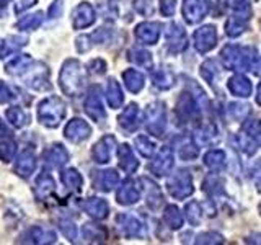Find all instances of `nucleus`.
Listing matches in <instances>:
<instances>
[{"label": "nucleus", "instance_id": "39448f33", "mask_svg": "<svg viewBox=\"0 0 261 245\" xmlns=\"http://www.w3.org/2000/svg\"><path fill=\"white\" fill-rule=\"evenodd\" d=\"M145 128L152 136H162L163 131L167 126V111H165V105L162 102H155L152 103L149 108L145 110Z\"/></svg>", "mask_w": 261, "mask_h": 245}, {"label": "nucleus", "instance_id": "7ed1b4c3", "mask_svg": "<svg viewBox=\"0 0 261 245\" xmlns=\"http://www.w3.org/2000/svg\"><path fill=\"white\" fill-rule=\"evenodd\" d=\"M65 116V103L59 96H49L38 106V119L47 128H57Z\"/></svg>", "mask_w": 261, "mask_h": 245}, {"label": "nucleus", "instance_id": "412c9836", "mask_svg": "<svg viewBox=\"0 0 261 245\" xmlns=\"http://www.w3.org/2000/svg\"><path fill=\"white\" fill-rule=\"evenodd\" d=\"M57 239V235L51 231V229H44V227H31L27 232L23 234V242H30V243H54Z\"/></svg>", "mask_w": 261, "mask_h": 245}, {"label": "nucleus", "instance_id": "a878e982", "mask_svg": "<svg viewBox=\"0 0 261 245\" xmlns=\"http://www.w3.org/2000/svg\"><path fill=\"white\" fill-rule=\"evenodd\" d=\"M35 62L31 56L28 54H21V56H16L13 59L5 65V70L7 74H10V76H23L24 72L30 69V65Z\"/></svg>", "mask_w": 261, "mask_h": 245}, {"label": "nucleus", "instance_id": "052dcab7", "mask_svg": "<svg viewBox=\"0 0 261 245\" xmlns=\"http://www.w3.org/2000/svg\"><path fill=\"white\" fill-rule=\"evenodd\" d=\"M0 136L2 137H7V136H10V131H8V126L5 125V122L0 119Z\"/></svg>", "mask_w": 261, "mask_h": 245}, {"label": "nucleus", "instance_id": "b1692460", "mask_svg": "<svg viewBox=\"0 0 261 245\" xmlns=\"http://www.w3.org/2000/svg\"><path fill=\"white\" fill-rule=\"evenodd\" d=\"M118 157H119V165H121V168L124 170V172H127V174H134V172L139 168V160L136 159L133 149H130L127 144L119 145Z\"/></svg>", "mask_w": 261, "mask_h": 245}, {"label": "nucleus", "instance_id": "c03bdc74", "mask_svg": "<svg viewBox=\"0 0 261 245\" xmlns=\"http://www.w3.org/2000/svg\"><path fill=\"white\" fill-rule=\"evenodd\" d=\"M186 217L188 220L193 224V226H198L201 223V219H202V211H201V206H199V203H196V201H191L190 204H186Z\"/></svg>", "mask_w": 261, "mask_h": 245}, {"label": "nucleus", "instance_id": "a211bd4d", "mask_svg": "<svg viewBox=\"0 0 261 245\" xmlns=\"http://www.w3.org/2000/svg\"><path fill=\"white\" fill-rule=\"evenodd\" d=\"M167 41H168V49L171 53H179L186 47V35L185 30L179 27L178 23H170L167 28Z\"/></svg>", "mask_w": 261, "mask_h": 245}, {"label": "nucleus", "instance_id": "680f3d73", "mask_svg": "<svg viewBox=\"0 0 261 245\" xmlns=\"http://www.w3.org/2000/svg\"><path fill=\"white\" fill-rule=\"evenodd\" d=\"M256 102H258V105H261V84H259V87H258V96H256Z\"/></svg>", "mask_w": 261, "mask_h": 245}, {"label": "nucleus", "instance_id": "37998d69", "mask_svg": "<svg viewBox=\"0 0 261 245\" xmlns=\"http://www.w3.org/2000/svg\"><path fill=\"white\" fill-rule=\"evenodd\" d=\"M136 147H137V151L144 155V157H152L153 152H155V144L147 136L136 137Z\"/></svg>", "mask_w": 261, "mask_h": 245}, {"label": "nucleus", "instance_id": "aec40b11", "mask_svg": "<svg viewBox=\"0 0 261 245\" xmlns=\"http://www.w3.org/2000/svg\"><path fill=\"white\" fill-rule=\"evenodd\" d=\"M136 36L144 44H155L159 41V36H160V23L144 21L141 24H137Z\"/></svg>", "mask_w": 261, "mask_h": 245}, {"label": "nucleus", "instance_id": "e433bc0d", "mask_svg": "<svg viewBox=\"0 0 261 245\" xmlns=\"http://www.w3.org/2000/svg\"><path fill=\"white\" fill-rule=\"evenodd\" d=\"M152 80H153V85L159 87L160 90H167L171 85L175 84V77L173 74L167 69H157L152 74Z\"/></svg>", "mask_w": 261, "mask_h": 245}, {"label": "nucleus", "instance_id": "2eb2a0df", "mask_svg": "<svg viewBox=\"0 0 261 245\" xmlns=\"http://www.w3.org/2000/svg\"><path fill=\"white\" fill-rule=\"evenodd\" d=\"M116 145V139L111 134L103 136L93 147V159L96 163H108L111 159V154Z\"/></svg>", "mask_w": 261, "mask_h": 245}, {"label": "nucleus", "instance_id": "6ab92c4d", "mask_svg": "<svg viewBox=\"0 0 261 245\" xmlns=\"http://www.w3.org/2000/svg\"><path fill=\"white\" fill-rule=\"evenodd\" d=\"M43 159H44V163H46L47 167L59 168V167L64 165V163H67V160H69V152L65 151L64 145L54 144V145L49 147V149L44 151Z\"/></svg>", "mask_w": 261, "mask_h": 245}, {"label": "nucleus", "instance_id": "5fc2aeb1", "mask_svg": "<svg viewBox=\"0 0 261 245\" xmlns=\"http://www.w3.org/2000/svg\"><path fill=\"white\" fill-rule=\"evenodd\" d=\"M217 242H222V235L214 234V232L201 234L198 235V239H196V243H217Z\"/></svg>", "mask_w": 261, "mask_h": 245}, {"label": "nucleus", "instance_id": "de8ad7c7", "mask_svg": "<svg viewBox=\"0 0 261 245\" xmlns=\"http://www.w3.org/2000/svg\"><path fill=\"white\" fill-rule=\"evenodd\" d=\"M227 5L235 12V15L247 16V18H250V16H248V13H250L248 0H227Z\"/></svg>", "mask_w": 261, "mask_h": 245}, {"label": "nucleus", "instance_id": "473e14b6", "mask_svg": "<svg viewBox=\"0 0 261 245\" xmlns=\"http://www.w3.org/2000/svg\"><path fill=\"white\" fill-rule=\"evenodd\" d=\"M142 182L147 185L145 186V190H147V204L152 208V209H159L162 206V203H163V196H162V191H160V188L152 183L149 178H142Z\"/></svg>", "mask_w": 261, "mask_h": 245}, {"label": "nucleus", "instance_id": "20e7f679", "mask_svg": "<svg viewBox=\"0 0 261 245\" xmlns=\"http://www.w3.org/2000/svg\"><path fill=\"white\" fill-rule=\"evenodd\" d=\"M237 145L247 155H253L261 144V121L250 119L243 125L242 131L237 134Z\"/></svg>", "mask_w": 261, "mask_h": 245}, {"label": "nucleus", "instance_id": "1a4fd4ad", "mask_svg": "<svg viewBox=\"0 0 261 245\" xmlns=\"http://www.w3.org/2000/svg\"><path fill=\"white\" fill-rule=\"evenodd\" d=\"M95 10L93 7L87 4V2H82L75 7V10L72 12V24L75 30H84L87 27H92L95 23Z\"/></svg>", "mask_w": 261, "mask_h": 245}, {"label": "nucleus", "instance_id": "ddd939ff", "mask_svg": "<svg viewBox=\"0 0 261 245\" xmlns=\"http://www.w3.org/2000/svg\"><path fill=\"white\" fill-rule=\"evenodd\" d=\"M171 167H173V152L170 147H162L150 163V172L157 177H163L171 170Z\"/></svg>", "mask_w": 261, "mask_h": 245}, {"label": "nucleus", "instance_id": "79ce46f5", "mask_svg": "<svg viewBox=\"0 0 261 245\" xmlns=\"http://www.w3.org/2000/svg\"><path fill=\"white\" fill-rule=\"evenodd\" d=\"M16 154V144L12 139H4L0 141V160L10 162Z\"/></svg>", "mask_w": 261, "mask_h": 245}, {"label": "nucleus", "instance_id": "a18cd8bd", "mask_svg": "<svg viewBox=\"0 0 261 245\" xmlns=\"http://www.w3.org/2000/svg\"><path fill=\"white\" fill-rule=\"evenodd\" d=\"M84 235H85V239L93 240V242H100L106 237L103 229H100V226H95V224H85L84 226Z\"/></svg>", "mask_w": 261, "mask_h": 245}, {"label": "nucleus", "instance_id": "393cba45", "mask_svg": "<svg viewBox=\"0 0 261 245\" xmlns=\"http://www.w3.org/2000/svg\"><path fill=\"white\" fill-rule=\"evenodd\" d=\"M54 180L49 174H41L36 178V185H35V194L39 201L47 200L49 196L54 193Z\"/></svg>", "mask_w": 261, "mask_h": 245}, {"label": "nucleus", "instance_id": "9d476101", "mask_svg": "<svg viewBox=\"0 0 261 245\" xmlns=\"http://www.w3.org/2000/svg\"><path fill=\"white\" fill-rule=\"evenodd\" d=\"M183 16L188 23H198L201 21L204 16L209 12V5L207 2H202V0H185L183 2Z\"/></svg>", "mask_w": 261, "mask_h": 245}, {"label": "nucleus", "instance_id": "dca6fc26", "mask_svg": "<svg viewBox=\"0 0 261 245\" xmlns=\"http://www.w3.org/2000/svg\"><path fill=\"white\" fill-rule=\"evenodd\" d=\"M36 168V157H35V152H33L31 147H27L23 149L21 154L18 155L15 163V172L23 178H28L33 172Z\"/></svg>", "mask_w": 261, "mask_h": 245}, {"label": "nucleus", "instance_id": "49530a36", "mask_svg": "<svg viewBox=\"0 0 261 245\" xmlns=\"http://www.w3.org/2000/svg\"><path fill=\"white\" fill-rule=\"evenodd\" d=\"M178 155L183 160H193V159L198 157V147H196L194 144H191L190 139H186V142L178 147Z\"/></svg>", "mask_w": 261, "mask_h": 245}, {"label": "nucleus", "instance_id": "2f4dec72", "mask_svg": "<svg viewBox=\"0 0 261 245\" xmlns=\"http://www.w3.org/2000/svg\"><path fill=\"white\" fill-rule=\"evenodd\" d=\"M27 44V38L24 36H8L4 43H0V57H7V56H12L13 53H16L21 46Z\"/></svg>", "mask_w": 261, "mask_h": 245}, {"label": "nucleus", "instance_id": "c756f323", "mask_svg": "<svg viewBox=\"0 0 261 245\" xmlns=\"http://www.w3.org/2000/svg\"><path fill=\"white\" fill-rule=\"evenodd\" d=\"M106 100L111 108H121V105L124 103V95L119 84L114 79L108 80V88H106Z\"/></svg>", "mask_w": 261, "mask_h": 245}, {"label": "nucleus", "instance_id": "f3484780", "mask_svg": "<svg viewBox=\"0 0 261 245\" xmlns=\"http://www.w3.org/2000/svg\"><path fill=\"white\" fill-rule=\"evenodd\" d=\"M116 224L126 237H141L144 234L142 223L133 214H119Z\"/></svg>", "mask_w": 261, "mask_h": 245}, {"label": "nucleus", "instance_id": "603ef678", "mask_svg": "<svg viewBox=\"0 0 261 245\" xmlns=\"http://www.w3.org/2000/svg\"><path fill=\"white\" fill-rule=\"evenodd\" d=\"M230 113L233 118H239V119H243L247 114L250 113V106L248 105H242V103H237V105H230Z\"/></svg>", "mask_w": 261, "mask_h": 245}, {"label": "nucleus", "instance_id": "864d4df0", "mask_svg": "<svg viewBox=\"0 0 261 245\" xmlns=\"http://www.w3.org/2000/svg\"><path fill=\"white\" fill-rule=\"evenodd\" d=\"M15 98L13 92H12V88L8 87L5 82L0 80V103H8V102H12Z\"/></svg>", "mask_w": 261, "mask_h": 245}, {"label": "nucleus", "instance_id": "7c9ffc66", "mask_svg": "<svg viewBox=\"0 0 261 245\" xmlns=\"http://www.w3.org/2000/svg\"><path fill=\"white\" fill-rule=\"evenodd\" d=\"M118 183H119L118 172L108 168V170L100 172V175H98V180H96V188H100L103 191H111Z\"/></svg>", "mask_w": 261, "mask_h": 245}, {"label": "nucleus", "instance_id": "4468645a", "mask_svg": "<svg viewBox=\"0 0 261 245\" xmlns=\"http://www.w3.org/2000/svg\"><path fill=\"white\" fill-rule=\"evenodd\" d=\"M176 113L179 114V118L185 121L196 119L199 116V108H198V102L191 93H181L176 105Z\"/></svg>", "mask_w": 261, "mask_h": 245}, {"label": "nucleus", "instance_id": "5701e85b", "mask_svg": "<svg viewBox=\"0 0 261 245\" xmlns=\"http://www.w3.org/2000/svg\"><path fill=\"white\" fill-rule=\"evenodd\" d=\"M119 126L122 129H126L127 133H133L139 128V108L136 103H130L126 106V110L119 114Z\"/></svg>", "mask_w": 261, "mask_h": 245}, {"label": "nucleus", "instance_id": "423d86ee", "mask_svg": "<svg viewBox=\"0 0 261 245\" xmlns=\"http://www.w3.org/2000/svg\"><path fill=\"white\" fill-rule=\"evenodd\" d=\"M167 188H168V193L173 196V198H176V200L188 198V196H190L194 191L191 175L188 174L186 170L176 172V174L168 180Z\"/></svg>", "mask_w": 261, "mask_h": 245}, {"label": "nucleus", "instance_id": "f03ea898", "mask_svg": "<svg viewBox=\"0 0 261 245\" xmlns=\"http://www.w3.org/2000/svg\"><path fill=\"white\" fill-rule=\"evenodd\" d=\"M220 56H222L224 65L227 69L250 70L253 59H255L258 54H255L248 47L237 46V44H227L222 51H220Z\"/></svg>", "mask_w": 261, "mask_h": 245}, {"label": "nucleus", "instance_id": "cd10ccee", "mask_svg": "<svg viewBox=\"0 0 261 245\" xmlns=\"http://www.w3.org/2000/svg\"><path fill=\"white\" fill-rule=\"evenodd\" d=\"M219 139V131L214 125H204L196 129L194 133V141H198L199 145H207L216 142Z\"/></svg>", "mask_w": 261, "mask_h": 245}, {"label": "nucleus", "instance_id": "3c124183", "mask_svg": "<svg viewBox=\"0 0 261 245\" xmlns=\"http://www.w3.org/2000/svg\"><path fill=\"white\" fill-rule=\"evenodd\" d=\"M134 8H136V12L141 13L142 16H150L155 12L152 0H134Z\"/></svg>", "mask_w": 261, "mask_h": 245}, {"label": "nucleus", "instance_id": "13d9d810", "mask_svg": "<svg viewBox=\"0 0 261 245\" xmlns=\"http://www.w3.org/2000/svg\"><path fill=\"white\" fill-rule=\"evenodd\" d=\"M61 13H62V0H56V2L49 7L47 15L51 16V18H57V16H61Z\"/></svg>", "mask_w": 261, "mask_h": 245}, {"label": "nucleus", "instance_id": "f704fd0d", "mask_svg": "<svg viewBox=\"0 0 261 245\" xmlns=\"http://www.w3.org/2000/svg\"><path fill=\"white\" fill-rule=\"evenodd\" d=\"M247 28V16L233 15L225 23V31L228 36H240Z\"/></svg>", "mask_w": 261, "mask_h": 245}, {"label": "nucleus", "instance_id": "c85d7f7f", "mask_svg": "<svg viewBox=\"0 0 261 245\" xmlns=\"http://www.w3.org/2000/svg\"><path fill=\"white\" fill-rule=\"evenodd\" d=\"M228 90L235 95V96H248L251 93V84L247 77L243 76H233L228 80Z\"/></svg>", "mask_w": 261, "mask_h": 245}, {"label": "nucleus", "instance_id": "4d7b16f0", "mask_svg": "<svg viewBox=\"0 0 261 245\" xmlns=\"http://www.w3.org/2000/svg\"><path fill=\"white\" fill-rule=\"evenodd\" d=\"M88 69L90 72H93V74H105L106 72V62L103 59H93L92 62L88 64Z\"/></svg>", "mask_w": 261, "mask_h": 245}, {"label": "nucleus", "instance_id": "bb28decb", "mask_svg": "<svg viewBox=\"0 0 261 245\" xmlns=\"http://www.w3.org/2000/svg\"><path fill=\"white\" fill-rule=\"evenodd\" d=\"M122 79H124L126 88L129 90L130 93H139L144 88L145 79H144L142 74L139 70H136V69L124 70V72H122Z\"/></svg>", "mask_w": 261, "mask_h": 245}, {"label": "nucleus", "instance_id": "0eeeda50", "mask_svg": "<svg viewBox=\"0 0 261 245\" xmlns=\"http://www.w3.org/2000/svg\"><path fill=\"white\" fill-rule=\"evenodd\" d=\"M85 113L88 114L93 121L100 122L106 118V113L103 108V102H101V90L98 85L90 87L87 100H85Z\"/></svg>", "mask_w": 261, "mask_h": 245}, {"label": "nucleus", "instance_id": "e2e57ef3", "mask_svg": "<svg viewBox=\"0 0 261 245\" xmlns=\"http://www.w3.org/2000/svg\"><path fill=\"white\" fill-rule=\"evenodd\" d=\"M259 211H261V204H259Z\"/></svg>", "mask_w": 261, "mask_h": 245}, {"label": "nucleus", "instance_id": "a19ab883", "mask_svg": "<svg viewBox=\"0 0 261 245\" xmlns=\"http://www.w3.org/2000/svg\"><path fill=\"white\" fill-rule=\"evenodd\" d=\"M43 12H36L33 15H27L23 16V18L16 23V28H18L20 31H30V30H36L41 23H43Z\"/></svg>", "mask_w": 261, "mask_h": 245}, {"label": "nucleus", "instance_id": "8fccbe9b", "mask_svg": "<svg viewBox=\"0 0 261 245\" xmlns=\"http://www.w3.org/2000/svg\"><path fill=\"white\" fill-rule=\"evenodd\" d=\"M220 70H219V67L216 65V62L214 61H207V62H204L202 64V67H201V76L206 79L209 84H214V79H216V76L219 74Z\"/></svg>", "mask_w": 261, "mask_h": 245}, {"label": "nucleus", "instance_id": "58836bf2", "mask_svg": "<svg viewBox=\"0 0 261 245\" xmlns=\"http://www.w3.org/2000/svg\"><path fill=\"white\" fill-rule=\"evenodd\" d=\"M7 119L10 121L15 128H23L28 125L30 116L27 111L20 108V106H12V108L7 110Z\"/></svg>", "mask_w": 261, "mask_h": 245}, {"label": "nucleus", "instance_id": "9b49d317", "mask_svg": "<svg viewBox=\"0 0 261 245\" xmlns=\"http://www.w3.org/2000/svg\"><path fill=\"white\" fill-rule=\"evenodd\" d=\"M141 198V182H136L133 178H127L124 183L119 186L116 200L119 204H134Z\"/></svg>", "mask_w": 261, "mask_h": 245}, {"label": "nucleus", "instance_id": "c9c22d12", "mask_svg": "<svg viewBox=\"0 0 261 245\" xmlns=\"http://www.w3.org/2000/svg\"><path fill=\"white\" fill-rule=\"evenodd\" d=\"M129 61H133L137 64L139 67L150 69L152 67V54L149 51H145L142 47H134L129 51Z\"/></svg>", "mask_w": 261, "mask_h": 245}, {"label": "nucleus", "instance_id": "4c0bfd02", "mask_svg": "<svg viewBox=\"0 0 261 245\" xmlns=\"http://www.w3.org/2000/svg\"><path fill=\"white\" fill-rule=\"evenodd\" d=\"M61 178H62V183L65 186H69L70 190H73V191H80L82 190V185H84V178H82V175L79 174L75 168H69V170L62 172Z\"/></svg>", "mask_w": 261, "mask_h": 245}, {"label": "nucleus", "instance_id": "f257e3e1", "mask_svg": "<svg viewBox=\"0 0 261 245\" xmlns=\"http://www.w3.org/2000/svg\"><path fill=\"white\" fill-rule=\"evenodd\" d=\"M59 85L62 92L69 96H77L87 87V72L79 61L67 59L59 74Z\"/></svg>", "mask_w": 261, "mask_h": 245}, {"label": "nucleus", "instance_id": "f8f14e48", "mask_svg": "<svg viewBox=\"0 0 261 245\" xmlns=\"http://www.w3.org/2000/svg\"><path fill=\"white\" fill-rule=\"evenodd\" d=\"M92 134V128L87 125V121L75 118L67 122V126L64 129V136L69 139L70 142H82Z\"/></svg>", "mask_w": 261, "mask_h": 245}, {"label": "nucleus", "instance_id": "09e8293b", "mask_svg": "<svg viewBox=\"0 0 261 245\" xmlns=\"http://www.w3.org/2000/svg\"><path fill=\"white\" fill-rule=\"evenodd\" d=\"M59 229H61V232L64 234V237H67L70 242H73L77 239V227L70 219H61L59 220Z\"/></svg>", "mask_w": 261, "mask_h": 245}, {"label": "nucleus", "instance_id": "bf43d9fd", "mask_svg": "<svg viewBox=\"0 0 261 245\" xmlns=\"http://www.w3.org/2000/svg\"><path fill=\"white\" fill-rule=\"evenodd\" d=\"M36 2H38V0H20V2L15 5V12L16 13H21L24 10H28V8H31Z\"/></svg>", "mask_w": 261, "mask_h": 245}, {"label": "nucleus", "instance_id": "72a5a7b5", "mask_svg": "<svg viewBox=\"0 0 261 245\" xmlns=\"http://www.w3.org/2000/svg\"><path fill=\"white\" fill-rule=\"evenodd\" d=\"M204 163H206V167L212 172H219L222 170L224 165H225V154L222 151H209L206 155H204Z\"/></svg>", "mask_w": 261, "mask_h": 245}, {"label": "nucleus", "instance_id": "6e6d98bb", "mask_svg": "<svg viewBox=\"0 0 261 245\" xmlns=\"http://www.w3.org/2000/svg\"><path fill=\"white\" fill-rule=\"evenodd\" d=\"M160 10H162V13L165 15V16H171V15L175 13V10H176V2H175V0H162Z\"/></svg>", "mask_w": 261, "mask_h": 245}, {"label": "nucleus", "instance_id": "6e6552de", "mask_svg": "<svg viewBox=\"0 0 261 245\" xmlns=\"http://www.w3.org/2000/svg\"><path fill=\"white\" fill-rule=\"evenodd\" d=\"M193 38H194V47L204 54V53L211 51V49H214V46L217 43V31L212 24H207V27L196 30Z\"/></svg>", "mask_w": 261, "mask_h": 245}, {"label": "nucleus", "instance_id": "4be33fe9", "mask_svg": "<svg viewBox=\"0 0 261 245\" xmlns=\"http://www.w3.org/2000/svg\"><path fill=\"white\" fill-rule=\"evenodd\" d=\"M85 212L93 219H105L106 216L110 214V204L106 203L103 198H88L82 203Z\"/></svg>", "mask_w": 261, "mask_h": 245}, {"label": "nucleus", "instance_id": "ea45409f", "mask_svg": "<svg viewBox=\"0 0 261 245\" xmlns=\"http://www.w3.org/2000/svg\"><path fill=\"white\" fill-rule=\"evenodd\" d=\"M163 220L167 223L170 229H179L183 226V214L179 212V209L173 204L165 208V214H163Z\"/></svg>", "mask_w": 261, "mask_h": 245}]
</instances>
